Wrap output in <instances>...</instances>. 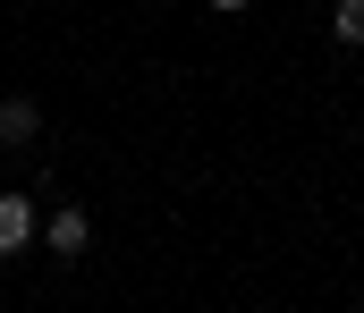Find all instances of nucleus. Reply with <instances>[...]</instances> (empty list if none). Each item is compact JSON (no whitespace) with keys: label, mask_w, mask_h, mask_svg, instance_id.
Returning a JSON list of instances; mask_svg holds the SVG:
<instances>
[{"label":"nucleus","mask_w":364,"mask_h":313,"mask_svg":"<svg viewBox=\"0 0 364 313\" xmlns=\"http://www.w3.org/2000/svg\"><path fill=\"white\" fill-rule=\"evenodd\" d=\"M34 237H43V246H51V254L68 263V254H85V246H93V220H85L77 204H68V212H51V220H43Z\"/></svg>","instance_id":"f257e3e1"},{"label":"nucleus","mask_w":364,"mask_h":313,"mask_svg":"<svg viewBox=\"0 0 364 313\" xmlns=\"http://www.w3.org/2000/svg\"><path fill=\"white\" fill-rule=\"evenodd\" d=\"M26 237H34V204H26V195H0V263H9Z\"/></svg>","instance_id":"f03ea898"},{"label":"nucleus","mask_w":364,"mask_h":313,"mask_svg":"<svg viewBox=\"0 0 364 313\" xmlns=\"http://www.w3.org/2000/svg\"><path fill=\"white\" fill-rule=\"evenodd\" d=\"M34 127H43V110L26 102V94H9V102H0V144H34Z\"/></svg>","instance_id":"7ed1b4c3"},{"label":"nucleus","mask_w":364,"mask_h":313,"mask_svg":"<svg viewBox=\"0 0 364 313\" xmlns=\"http://www.w3.org/2000/svg\"><path fill=\"white\" fill-rule=\"evenodd\" d=\"M331 34L356 51V43H364V0H339V9H331Z\"/></svg>","instance_id":"20e7f679"},{"label":"nucleus","mask_w":364,"mask_h":313,"mask_svg":"<svg viewBox=\"0 0 364 313\" xmlns=\"http://www.w3.org/2000/svg\"><path fill=\"white\" fill-rule=\"evenodd\" d=\"M212 9H229V17H237V9H246V0H212Z\"/></svg>","instance_id":"39448f33"}]
</instances>
